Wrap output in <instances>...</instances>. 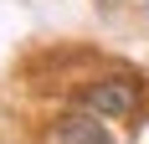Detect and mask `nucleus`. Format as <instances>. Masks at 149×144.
<instances>
[{
    "mask_svg": "<svg viewBox=\"0 0 149 144\" xmlns=\"http://www.w3.org/2000/svg\"><path fill=\"white\" fill-rule=\"evenodd\" d=\"M52 144H113L108 139V124L98 113H67V118H57V129H52Z\"/></svg>",
    "mask_w": 149,
    "mask_h": 144,
    "instance_id": "nucleus-2",
    "label": "nucleus"
},
{
    "mask_svg": "<svg viewBox=\"0 0 149 144\" xmlns=\"http://www.w3.org/2000/svg\"><path fill=\"white\" fill-rule=\"evenodd\" d=\"M82 108L98 118H129L139 108V82L134 77H103V82L82 87Z\"/></svg>",
    "mask_w": 149,
    "mask_h": 144,
    "instance_id": "nucleus-1",
    "label": "nucleus"
}]
</instances>
